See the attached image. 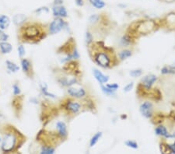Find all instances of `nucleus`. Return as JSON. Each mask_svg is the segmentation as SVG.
<instances>
[{
  "instance_id": "obj_2",
  "label": "nucleus",
  "mask_w": 175,
  "mask_h": 154,
  "mask_svg": "<svg viewBox=\"0 0 175 154\" xmlns=\"http://www.w3.org/2000/svg\"><path fill=\"white\" fill-rule=\"evenodd\" d=\"M48 35L47 29L42 24L34 22H26L19 27L18 39L20 42L37 44Z\"/></svg>"
},
{
  "instance_id": "obj_31",
  "label": "nucleus",
  "mask_w": 175,
  "mask_h": 154,
  "mask_svg": "<svg viewBox=\"0 0 175 154\" xmlns=\"http://www.w3.org/2000/svg\"><path fill=\"white\" fill-rule=\"evenodd\" d=\"M17 54H18V56L20 58V59L24 58L26 54V48L22 44H19L18 47H17Z\"/></svg>"
},
{
  "instance_id": "obj_6",
  "label": "nucleus",
  "mask_w": 175,
  "mask_h": 154,
  "mask_svg": "<svg viewBox=\"0 0 175 154\" xmlns=\"http://www.w3.org/2000/svg\"><path fill=\"white\" fill-rule=\"evenodd\" d=\"M69 28L68 23L62 18H55L46 27L48 35H55L63 31H69Z\"/></svg>"
},
{
  "instance_id": "obj_19",
  "label": "nucleus",
  "mask_w": 175,
  "mask_h": 154,
  "mask_svg": "<svg viewBox=\"0 0 175 154\" xmlns=\"http://www.w3.org/2000/svg\"><path fill=\"white\" fill-rule=\"evenodd\" d=\"M13 45L9 41H2L0 42V54L6 55L12 52Z\"/></svg>"
},
{
  "instance_id": "obj_35",
  "label": "nucleus",
  "mask_w": 175,
  "mask_h": 154,
  "mask_svg": "<svg viewBox=\"0 0 175 154\" xmlns=\"http://www.w3.org/2000/svg\"><path fill=\"white\" fill-rule=\"evenodd\" d=\"M105 85L108 86V88H110L111 90H115V91H116V92L120 87L119 84H118V83H106Z\"/></svg>"
},
{
  "instance_id": "obj_30",
  "label": "nucleus",
  "mask_w": 175,
  "mask_h": 154,
  "mask_svg": "<svg viewBox=\"0 0 175 154\" xmlns=\"http://www.w3.org/2000/svg\"><path fill=\"white\" fill-rule=\"evenodd\" d=\"M125 145L128 148H131L132 149H137L139 148V144L138 142H135V140L132 139H128L125 142Z\"/></svg>"
},
{
  "instance_id": "obj_7",
  "label": "nucleus",
  "mask_w": 175,
  "mask_h": 154,
  "mask_svg": "<svg viewBox=\"0 0 175 154\" xmlns=\"http://www.w3.org/2000/svg\"><path fill=\"white\" fill-rule=\"evenodd\" d=\"M139 111L144 118L149 119V120H151L156 114L154 103L152 100L148 99H146L140 103Z\"/></svg>"
},
{
  "instance_id": "obj_21",
  "label": "nucleus",
  "mask_w": 175,
  "mask_h": 154,
  "mask_svg": "<svg viewBox=\"0 0 175 154\" xmlns=\"http://www.w3.org/2000/svg\"><path fill=\"white\" fill-rule=\"evenodd\" d=\"M10 23L11 21L8 16L4 15V14L0 15V30H2V31L7 30L10 27Z\"/></svg>"
},
{
  "instance_id": "obj_1",
  "label": "nucleus",
  "mask_w": 175,
  "mask_h": 154,
  "mask_svg": "<svg viewBox=\"0 0 175 154\" xmlns=\"http://www.w3.org/2000/svg\"><path fill=\"white\" fill-rule=\"evenodd\" d=\"M88 50L91 59L100 68L109 69L119 64L116 53L112 48L101 44L99 41H95Z\"/></svg>"
},
{
  "instance_id": "obj_41",
  "label": "nucleus",
  "mask_w": 175,
  "mask_h": 154,
  "mask_svg": "<svg viewBox=\"0 0 175 154\" xmlns=\"http://www.w3.org/2000/svg\"><path fill=\"white\" fill-rule=\"evenodd\" d=\"M76 1V4L78 6H83L84 5V1L83 0H75Z\"/></svg>"
},
{
  "instance_id": "obj_16",
  "label": "nucleus",
  "mask_w": 175,
  "mask_h": 154,
  "mask_svg": "<svg viewBox=\"0 0 175 154\" xmlns=\"http://www.w3.org/2000/svg\"><path fill=\"white\" fill-rule=\"evenodd\" d=\"M116 54L118 60L119 61V62H124L128 59L133 55V50L131 47H125V48L120 50Z\"/></svg>"
},
{
  "instance_id": "obj_23",
  "label": "nucleus",
  "mask_w": 175,
  "mask_h": 154,
  "mask_svg": "<svg viewBox=\"0 0 175 154\" xmlns=\"http://www.w3.org/2000/svg\"><path fill=\"white\" fill-rule=\"evenodd\" d=\"M100 87H101V90L102 91V93L105 95L108 96V97H115L117 94V92L115 91V90H111L110 88H108V86L106 85H100Z\"/></svg>"
},
{
  "instance_id": "obj_44",
  "label": "nucleus",
  "mask_w": 175,
  "mask_h": 154,
  "mask_svg": "<svg viewBox=\"0 0 175 154\" xmlns=\"http://www.w3.org/2000/svg\"><path fill=\"white\" fill-rule=\"evenodd\" d=\"M166 1H167V2H172L173 0H166Z\"/></svg>"
},
{
  "instance_id": "obj_24",
  "label": "nucleus",
  "mask_w": 175,
  "mask_h": 154,
  "mask_svg": "<svg viewBox=\"0 0 175 154\" xmlns=\"http://www.w3.org/2000/svg\"><path fill=\"white\" fill-rule=\"evenodd\" d=\"M103 136L102 132H97L90 138L89 139V147H93L94 146H96L97 143L100 141V139H101Z\"/></svg>"
},
{
  "instance_id": "obj_39",
  "label": "nucleus",
  "mask_w": 175,
  "mask_h": 154,
  "mask_svg": "<svg viewBox=\"0 0 175 154\" xmlns=\"http://www.w3.org/2000/svg\"><path fill=\"white\" fill-rule=\"evenodd\" d=\"M30 102L31 103H33V104H38L39 103V100L37 98V97H31V98L30 99Z\"/></svg>"
},
{
  "instance_id": "obj_27",
  "label": "nucleus",
  "mask_w": 175,
  "mask_h": 154,
  "mask_svg": "<svg viewBox=\"0 0 175 154\" xmlns=\"http://www.w3.org/2000/svg\"><path fill=\"white\" fill-rule=\"evenodd\" d=\"M128 74L131 78H139V77L143 76V70L140 68L133 69L130 70Z\"/></svg>"
},
{
  "instance_id": "obj_40",
  "label": "nucleus",
  "mask_w": 175,
  "mask_h": 154,
  "mask_svg": "<svg viewBox=\"0 0 175 154\" xmlns=\"http://www.w3.org/2000/svg\"><path fill=\"white\" fill-rule=\"evenodd\" d=\"M55 148L54 146H50L48 149V154H55Z\"/></svg>"
},
{
  "instance_id": "obj_9",
  "label": "nucleus",
  "mask_w": 175,
  "mask_h": 154,
  "mask_svg": "<svg viewBox=\"0 0 175 154\" xmlns=\"http://www.w3.org/2000/svg\"><path fill=\"white\" fill-rule=\"evenodd\" d=\"M20 69H22L23 73L29 77L33 78L34 75V68H33L32 61L27 58H23L20 59Z\"/></svg>"
},
{
  "instance_id": "obj_34",
  "label": "nucleus",
  "mask_w": 175,
  "mask_h": 154,
  "mask_svg": "<svg viewBox=\"0 0 175 154\" xmlns=\"http://www.w3.org/2000/svg\"><path fill=\"white\" fill-rule=\"evenodd\" d=\"M10 39V35L5 32V31L0 30V42L2 41H8Z\"/></svg>"
},
{
  "instance_id": "obj_29",
  "label": "nucleus",
  "mask_w": 175,
  "mask_h": 154,
  "mask_svg": "<svg viewBox=\"0 0 175 154\" xmlns=\"http://www.w3.org/2000/svg\"><path fill=\"white\" fill-rule=\"evenodd\" d=\"M12 89L13 97H18V96L22 95V90H21V88H20V86L17 83H13V85L12 86Z\"/></svg>"
},
{
  "instance_id": "obj_28",
  "label": "nucleus",
  "mask_w": 175,
  "mask_h": 154,
  "mask_svg": "<svg viewBox=\"0 0 175 154\" xmlns=\"http://www.w3.org/2000/svg\"><path fill=\"white\" fill-rule=\"evenodd\" d=\"M89 2L94 8L98 9L105 8V6H106V3L104 0H89Z\"/></svg>"
},
{
  "instance_id": "obj_3",
  "label": "nucleus",
  "mask_w": 175,
  "mask_h": 154,
  "mask_svg": "<svg viewBox=\"0 0 175 154\" xmlns=\"http://www.w3.org/2000/svg\"><path fill=\"white\" fill-rule=\"evenodd\" d=\"M1 132H2L1 149L6 154L14 152L26 140L24 135L11 125L5 124L1 126Z\"/></svg>"
},
{
  "instance_id": "obj_18",
  "label": "nucleus",
  "mask_w": 175,
  "mask_h": 154,
  "mask_svg": "<svg viewBox=\"0 0 175 154\" xmlns=\"http://www.w3.org/2000/svg\"><path fill=\"white\" fill-rule=\"evenodd\" d=\"M39 88H40V93L44 96V97H47L49 99H57L58 97L57 95H55V93H51L48 90V86L46 83L44 82H41V83H39Z\"/></svg>"
},
{
  "instance_id": "obj_17",
  "label": "nucleus",
  "mask_w": 175,
  "mask_h": 154,
  "mask_svg": "<svg viewBox=\"0 0 175 154\" xmlns=\"http://www.w3.org/2000/svg\"><path fill=\"white\" fill-rule=\"evenodd\" d=\"M23 102H24V97L22 95L18 97H13L12 100V107H13L14 112L17 115H20L23 109Z\"/></svg>"
},
{
  "instance_id": "obj_5",
  "label": "nucleus",
  "mask_w": 175,
  "mask_h": 154,
  "mask_svg": "<svg viewBox=\"0 0 175 154\" xmlns=\"http://www.w3.org/2000/svg\"><path fill=\"white\" fill-rule=\"evenodd\" d=\"M60 109L69 117H74L85 110L82 100L66 97L60 103Z\"/></svg>"
},
{
  "instance_id": "obj_43",
  "label": "nucleus",
  "mask_w": 175,
  "mask_h": 154,
  "mask_svg": "<svg viewBox=\"0 0 175 154\" xmlns=\"http://www.w3.org/2000/svg\"><path fill=\"white\" fill-rule=\"evenodd\" d=\"M127 118H128V116H127L126 114H122V115H121V116H120V118H121V120H125V119H127Z\"/></svg>"
},
{
  "instance_id": "obj_42",
  "label": "nucleus",
  "mask_w": 175,
  "mask_h": 154,
  "mask_svg": "<svg viewBox=\"0 0 175 154\" xmlns=\"http://www.w3.org/2000/svg\"><path fill=\"white\" fill-rule=\"evenodd\" d=\"M55 6H60L63 5V0H54Z\"/></svg>"
},
{
  "instance_id": "obj_11",
  "label": "nucleus",
  "mask_w": 175,
  "mask_h": 154,
  "mask_svg": "<svg viewBox=\"0 0 175 154\" xmlns=\"http://www.w3.org/2000/svg\"><path fill=\"white\" fill-rule=\"evenodd\" d=\"M136 39L137 38H135L134 36H132L130 33L126 31V33L123 34L121 37V38H120L119 44L121 45V47H122V48H125V47H131L135 44Z\"/></svg>"
},
{
  "instance_id": "obj_4",
  "label": "nucleus",
  "mask_w": 175,
  "mask_h": 154,
  "mask_svg": "<svg viewBox=\"0 0 175 154\" xmlns=\"http://www.w3.org/2000/svg\"><path fill=\"white\" fill-rule=\"evenodd\" d=\"M158 27H160L158 23L152 20L138 21L131 24L128 27L127 32L130 33L135 38H138L140 36L150 34L156 31Z\"/></svg>"
},
{
  "instance_id": "obj_15",
  "label": "nucleus",
  "mask_w": 175,
  "mask_h": 154,
  "mask_svg": "<svg viewBox=\"0 0 175 154\" xmlns=\"http://www.w3.org/2000/svg\"><path fill=\"white\" fill-rule=\"evenodd\" d=\"M52 14L55 17V18L64 19L68 17L67 9L63 5L54 6L52 7Z\"/></svg>"
},
{
  "instance_id": "obj_37",
  "label": "nucleus",
  "mask_w": 175,
  "mask_h": 154,
  "mask_svg": "<svg viewBox=\"0 0 175 154\" xmlns=\"http://www.w3.org/2000/svg\"><path fill=\"white\" fill-rule=\"evenodd\" d=\"M6 121V116L2 112L0 111V127L3 126V125H5Z\"/></svg>"
},
{
  "instance_id": "obj_22",
  "label": "nucleus",
  "mask_w": 175,
  "mask_h": 154,
  "mask_svg": "<svg viewBox=\"0 0 175 154\" xmlns=\"http://www.w3.org/2000/svg\"><path fill=\"white\" fill-rule=\"evenodd\" d=\"M13 22L17 27H21L27 22V17L24 14H17L13 18Z\"/></svg>"
},
{
  "instance_id": "obj_13",
  "label": "nucleus",
  "mask_w": 175,
  "mask_h": 154,
  "mask_svg": "<svg viewBox=\"0 0 175 154\" xmlns=\"http://www.w3.org/2000/svg\"><path fill=\"white\" fill-rule=\"evenodd\" d=\"M93 77L97 80V82L99 83V85H105L109 83L110 76L103 73L99 69H93Z\"/></svg>"
},
{
  "instance_id": "obj_12",
  "label": "nucleus",
  "mask_w": 175,
  "mask_h": 154,
  "mask_svg": "<svg viewBox=\"0 0 175 154\" xmlns=\"http://www.w3.org/2000/svg\"><path fill=\"white\" fill-rule=\"evenodd\" d=\"M154 132H155L156 136H159L162 139H165V140L170 139V132H169L167 126L163 125V123L159 124L155 126Z\"/></svg>"
},
{
  "instance_id": "obj_14",
  "label": "nucleus",
  "mask_w": 175,
  "mask_h": 154,
  "mask_svg": "<svg viewBox=\"0 0 175 154\" xmlns=\"http://www.w3.org/2000/svg\"><path fill=\"white\" fill-rule=\"evenodd\" d=\"M162 26L166 27L169 31L175 30V13H171L170 14H167V17L163 19Z\"/></svg>"
},
{
  "instance_id": "obj_10",
  "label": "nucleus",
  "mask_w": 175,
  "mask_h": 154,
  "mask_svg": "<svg viewBox=\"0 0 175 154\" xmlns=\"http://www.w3.org/2000/svg\"><path fill=\"white\" fill-rule=\"evenodd\" d=\"M55 133L61 140L67 139L69 132H68L67 124L64 121H57L55 122Z\"/></svg>"
},
{
  "instance_id": "obj_20",
  "label": "nucleus",
  "mask_w": 175,
  "mask_h": 154,
  "mask_svg": "<svg viewBox=\"0 0 175 154\" xmlns=\"http://www.w3.org/2000/svg\"><path fill=\"white\" fill-rule=\"evenodd\" d=\"M6 67V70L9 73L13 74V73H17V72L20 71V66H18L16 62L10 60H6L5 62Z\"/></svg>"
},
{
  "instance_id": "obj_32",
  "label": "nucleus",
  "mask_w": 175,
  "mask_h": 154,
  "mask_svg": "<svg viewBox=\"0 0 175 154\" xmlns=\"http://www.w3.org/2000/svg\"><path fill=\"white\" fill-rule=\"evenodd\" d=\"M134 86H135L134 82H130V83H127V84L123 87V92H124V93H129V92H131V90H133Z\"/></svg>"
},
{
  "instance_id": "obj_25",
  "label": "nucleus",
  "mask_w": 175,
  "mask_h": 154,
  "mask_svg": "<svg viewBox=\"0 0 175 154\" xmlns=\"http://www.w3.org/2000/svg\"><path fill=\"white\" fill-rule=\"evenodd\" d=\"M85 42H86L87 47H90L95 42L94 37H93V35L90 31H86L85 33Z\"/></svg>"
},
{
  "instance_id": "obj_38",
  "label": "nucleus",
  "mask_w": 175,
  "mask_h": 154,
  "mask_svg": "<svg viewBox=\"0 0 175 154\" xmlns=\"http://www.w3.org/2000/svg\"><path fill=\"white\" fill-rule=\"evenodd\" d=\"M50 146H41V149H40V152L39 154H48V149Z\"/></svg>"
},
{
  "instance_id": "obj_8",
  "label": "nucleus",
  "mask_w": 175,
  "mask_h": 154,
  "mask_svg": "<svg viewBox=\"0 0 175 154\" xmlns=\"http://www.w3.org/2000/svg\"><path fill=\"white\" fill-rule=\"evenodd\" d=\"M68 97L71 98L76 99V100H83L86 99L88 96V92L86 89L83 86H76V85L73 86H70L66 89Z\"/></svg>"
},
{
  "instance_id": "obj_46",
  "label": "nucleus",
  "mask_w": 175,
  "mask_h": 154,
  "mask_svg": "<svg viewBox=\"0 0 175 154\" xmlns=\"http://www.w3.org/2000/svg\"><path fill=\"white\" fill-rule=\"evenodd\" d=\"M86 154H88V153H86Z\"/></svg>"
},
{
  "instance_id": "obj_45",
  "label": "nucleus",
  "mask_w": 175,
  "mask_h": 154,
  "mask_svg": "<svg viewBox=\"0 0 175 154\" xmlns=\"http://www.w3.org/2000/svg\"><path fill=\"white\" fill-rule=\"evenodd\" d=\"M1 142H2V137L0 136V143H1Z\"/></svg>"
},
{
  "instance_id": "obj_26",
  "label": "nucleus",
  "mask_w": 175,
  "mask_h": 154,
  "mask_svg": "<svg viewBox=\"0 0 175 154\" xmlns=\"http://www.w3.org/2000/svg\"><path fill=\"white\" fill-rule=\"evenodd\" d=\"M160 74L162 76H168V75H174L175 74V69H172L170 66H164L160 69Z\"/></svg>"
},
{
  "instance_id": "obj_36",
  "label": "nucleus",
  "mask_w": 175,
  "mask_h": 154,
  "mask_svg": "<svg viewBox=\"0 0 175 154\" xmlns=\"http://www.w3.org/2000/svg\"><path fill=\"white\" fill-rule=\"evenodd\" d=\"M48 7H40V8H38L37 9H36L35 13L37 14H40L42 13H48Z\"/></svg>"
},
{
  "instance_id": "obj_33",
  "label": "nucleus",
  "mask_w": 175,
  "mask_h": 154,
  "mask_svg": "<svg viewBox=\"0 0 175 154\" xmlns=\"http://www.w3.org/2000/svg\"><path fill=\"white\" fill-rule=\"evenodd\" d=\"M100 21H101V17L97 14H93L89 18V22L91 24H96L97 23L100 22Z\"/></svg>"
}]
</instances>
